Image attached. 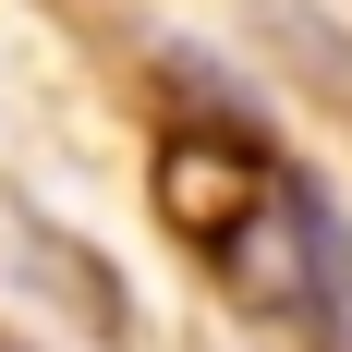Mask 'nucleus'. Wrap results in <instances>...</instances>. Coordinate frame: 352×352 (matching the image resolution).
<instances>
[{"instance_id":"nucleus-1","label":"nucleus","mask_w":352,"mask_h":352,"mask_svg":"<svg viewBox=\"0 0 352 352\" xmlns=\"http://www.w3.org/2000/svg\"><path fill=\"white\" fill-rule=\"evenodd\" d=\"M158 219H170L182 255H195L231 304H255V316H292V304H304L316 328L352 316L340 207L255 134L243 109H195V122H170V146H158Z\"/></svg>"},{"instance_id":"nucleus-2","label":"nucleus","mask_w":352,"mask_h":352,"mask_svg":"<svg viewBox=\"0 0 352 352\" xmlns=\"http://www.w3.org/2000/svg\"><path fill=\"white\" fill-rule=\"evenodd\" d=\"M0 352H36V340H0Z\"/></svg>"}]
</instances>
